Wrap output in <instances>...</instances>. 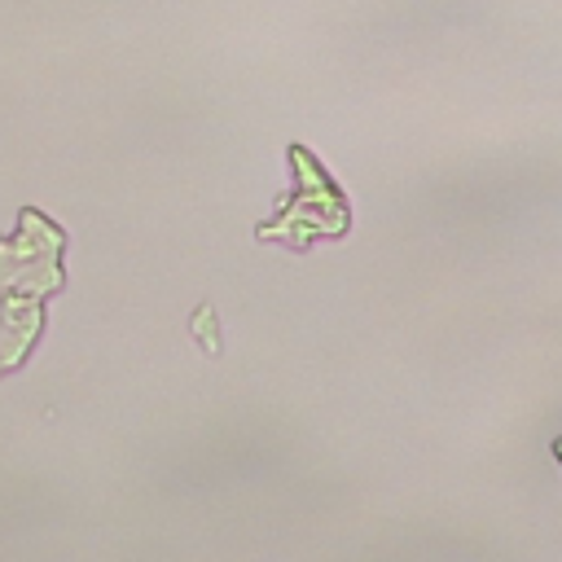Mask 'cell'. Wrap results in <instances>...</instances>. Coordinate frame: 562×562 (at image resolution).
I'll return each instance as SVG.
<instances>
[{"mask_svg": "<svg viewBox=\"0 0 562 562\" xmlns=\"http://www.w3.org/2000/svg\"><path fill=\"white\" fill-rule=\"evenodd\" d=\"M290 162H294V171H299V193H294V202L272 220V224H259V237H285V228L299 220V228L290 233V246L294 250H303L312 237H338L342 228H347V202H342V193L325 180V171H321V162L307 154V149H290Z\"/></svg>", "mask_w": 562, "mask_h": 562, "instance_id": "7a4b0ae2", "label": "cell"}, {"mask_svg": "<svg viewBox=\"0 0 562 562\" xmlns=\"http://www.w3.org/2000/svg\"><path fill=\"white\" fill-rule=\"evenodd\" d=\"M61 228L40 211L22 215V233L0 241V373L22 364L40 334V303L61 285Z\"/></svg>", "mask_w": 562, "mask_h": 562, "instance_id": "6da1fadb", "label": "cell"}, {"mask_svg": "<svg viewBox=\"0 0 562 562\" xmlns=\"http://www.w3.org/2000/svg\"><path fill=\"white\" fill-rule=\"evenodd\" d=\"M553 452H558V457H562V439H558V443H553Z\"/></svg>", "mask_w": 562, "mask_h": 562, "instance_id": "3957f363", "label": "cell"}]
</instances>
